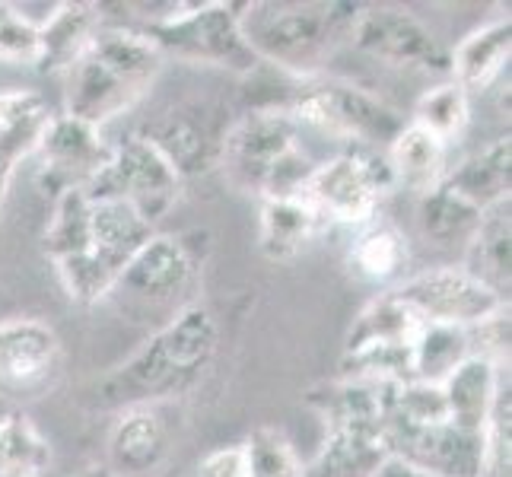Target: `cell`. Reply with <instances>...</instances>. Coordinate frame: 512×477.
Listing matches in <instances>:
<instances>
[{
  "instance_id": "cell-1",
  "label": "cell",
  "mask_w": 512,
  "mask_h": 477,
  "mask_svg": "<svg viewBox=\"0 0 512 477\" xmlns=\"http://www.w3.org/2000/svg\"><path fill=\"white\" fill-rule=\"evenodd\" d=\"M220 347V325L201 303L182 306L96 388L99 408L131 411L182 398L201 382Z\"/></svg>"
},
{
  "instance_id": "cell-2",
  "label": "cell",
  "mask_w": 512,
  "mask_h": 477,
  "mask_svg": "<svg viewBox=\"0 0 512 477\" xmlns=\"http://www.w3.org/2000/svg\"><path fill=\"white\" fill-rule=\"evenodd\" d=\"M166 67L163 51L131 26H99L83 55L64 70V115L102 128L150 93Z\"/></svg>"
},
{
  "instance_id": "cell-3",
  "label": "cell",
  "mask_w": 512,
  "mask_h": 477,
  "mask_svg": "<svg viewBox=\"0 0 512 477\" xmlns=\"http://www.w3.org/2000/svg\"><path fill=\"white\" fill-rule=\"evenodd\" d=\"M363 4H245L242 35L255 58L287 77H319L344 45Z\"/></svg>"
},
{
  "instance_id": "cell-4",
  "label": "cell",
  "mask_w": 512,
  "mask_h": 477,
  "mask_svg": "<svg viewBox=\"0 0 512 477\" xmlns=\"http://www.w3.org/2000/svg\"><path fill=\"white\" fill-rule=\"evenodd\" d=\"M220 172L233 188L261 201L296 198L315 172V163L299 147V128L290 115L245 112L223 140Z\"/></svg>"
},
{
  "instance_id": "cell-5",
  "label": "cell",
  "mask_w": 512,
  "mask_h": 477,
  "mask_svg": "<svg viewBox=\"0 0 512 477\" xmlns=\"http://www.w3.org/2000/svg\"><path fill=\"white\" fill-rule=\"evenodd\" d=\"M284 115L296 121V128L322 131L334 140L379 153L392 147V140L408 125L395 105H388L376 93L331 77L296 80Z\"/></svg>"
},
{
  "instance_id": "cell-6",
  "label": "cell",
  "mask_w": 512,
  "mask_h": 477,
  "mask_svg": "<svg viewBox=\"0 0 512 477\" xmlns=\"http://www.w3.org/2000/svg\"><path fill=\"white\" fill-rule=\"evenodd\" d=\"M242 10L245 4H188L175 7L169 16H156L144 29L147 39L163 51V58L185 64L223 67L229 74L249 77L261 67L255 51L242 35Z\"/></svg>"
},
{
  "instance_id": "cell-7",
  "label": "cell",
  "mask_w": 512,
  "mask_h": 477,
  "mask_svg": "<svg viewBox=\"0 0 512 477\" xmlns=\"http://www.w3.org/2000/svg\"><path fill=\"white\" fill-rule=\"evenodd\" d=\"M392 188L395 179L385 153L369 147H350L325 159V163H315V172L303 188V198L322 217V223L369 226Z\"/></svg>"
},
{
  "instance_id": "cell-8",
  "label": "cell",
  "mask_w": 512,
  "mask_h": 477,
  "mask_svg": "<svg viewBox=\"0 0 512 477\" xmlns=\"http://www.w3.org/2000/svg\"><path fill=\"white\" fill-rule=\"evenodd\" d=\"M201 261L204 252L198 242H191V236L153 233L121 268L109 296H115L121 309L134 315L172 309L175 299L188 293V287L194 284Z\"/></svg>"
},
{
  "instance_id": "cell-9",
  "label": "cell",
  "mask_w": 512,
  "mask_h": 477,
  "mask_svg": "<svg viewBox=\"0 0 512 477\" xmlns=\"http://www.w3.org/2000/svg\"><path fill=\"white\" fill-rule=\"evenodd\" d=\"M83 191L90 198L125 201L150 226H156L179 201L182 179L150 140L131 134L121 144H112L109 163Z\"/></svg>"
},
{
  "instance_id": "cell-10",
  "label": "cell",
  "mask_w": 512,
  "mask_h": 477,
  "mask_svg": "<svg viewBox=\"0 0 512 477\" xmlns=\"http://www.w3.org/2000/svg\"><path fill=\"white\" fill-rule=\"evenodd\" d=\"M233 121L226 105L214 99H179L156 115L140 137L150 140L185 182L220 169L223 140Z\"/></svg>"
},
{
  "instance_id": "cell-11",
  "label": "cell",
  "mask_w": 512,
  "mask_h": 477,
  "mask_svg": "<svg viewBox=\"0 0 512 477\" xmlns=\"http://www.w3.org/2000/svg\"><path fill=\"white\" fill-rule=\"evenodd\" d=\"M45 255L55 264L67 296L80 306H93L112 293L115 277L93 255L90 198L83 188H70L55 198L45 229Z\"/></svg>"
},
{
  "instance_id": "cell-12",
  "label": "cell",
  "mask_w": 512,
  "mask_h": 477,
  "mask_svg": "<svg viewBox=\"0 0 512 477\" xmlns=\"http://www.w3.org/2000/svg\"><path fill=\"white\" fill-rule=\"evenodd\" d=\"M423 325L474 328L509 309V299L474 280L465 268H430L392 287Z\"/></svg>"
},
{
  "instance_id": "cell-13",
  "label": "cell",
  "mask_w": 512,
  "mask_h": 477,
  "mask_svg": "<svg viewBox=\"0 0 512 477\" xmlns=\"http://www.w3.org/2000/svg\"><path fill=\"white\" fill-rule=\"evenodd\" d=\"M64 373V344L58 331L35 315L0 322V395L42 398Z\"/></svg>"
},
{
  "instance_id": "cell-14",
  "label": "cell",
  "mask_w": 512,
  "mask_h": 477,
  "mask_svg": "<svg viewBox=\"0 0 512 477\" xmlns=\"http://www.w3.org/2000/svg\"><path fill=\"white\" fill-rule=\"evenodd\" d=\"M350 45L360 55L388 67L414 70H449V51L436 39L433 29L404 7L363 4L353 23Z\"/></svg>"
},
{
  "instance_id": "cell-15",
  "label": "cell",
  "mask_w": 512,
  "mask_h": 477,
  "mask_svg": "<svg viewBox=\"0 0 512 477\" xmlns=\"http://www.w3.org/2000/svg\"><path fill=\"white\" fill-rule=\"evenodd\" d=\"M35 156H39V188L58 198L70 188L90 185L109 163L112 144H105L102 131L86 121L55 115Z\"/></svg>"
},
{
  "instance_id": "cell-16",
  "label": "cell",
  "mask_w": 512,
  "mask_h": 477,
  "mask_svg": "<svg viewBox=\"0 0 512 477\" xmlns=\"http://www.w3.org/2000/svg\"><path fill=\"white\" fill-rule=\"evenodd\" d=\"M388 455L423 468L433 477H484L487 474V443L484 433L455 427L452 420L417 430H395L385 436Z\"/></svg>"
},
{
  "instance_id": "cell-17",
  "label": "cell",
  "mask_w": 512,
  "mask_h": 477,
  "mask_svg": "<svg viewBox=\"0 0 512 477\" xmlns=\"http://www.w3.org/2000/svg\"><path fill=\"white\" fill-rule=\"evenodd\" d=\"M169 430L153 408L121 411L109 433V474L112 477H153L169 458Z\"/></svg>"
},
{
  "instance_id": "cell-18",
  "label": "cell",
  "mask_w": 512,
  "mask_h": 477,
  "mask_svg": "<svg viewBox=\"0 0 512 477\" xmlns=\"http://www.w3.org/2000/svg\"><path fill=\"white\" fill-rule=\"evenodd\" d=\"M506 369H509V363L503 366L487 357H468L439 382L443 398H446L449 420L455 427L471 430V433H484L493 398H497V388H500V379Z\"/></svg>"
},
{
  "instance_id": "cell-19",
  "label": "cell",
  "mask_w": 512,
  "mask_h": 477,
  "mask_svg": "<svg viewBox=\"0 0 512 477\" xmlns=\"http://www.w3.org/2000/svg\"><path fill=\"white\" fill-rule=\"evenodd\" d=\"M90 198V194H86ZM156 229L137 214L125 201L112 198H90V239L93 255L112 277L134 258V252L144 245ZM115 287V284H112Z\"/></svg>"
},
{
  "instance_id": "cell-20",
  "label": "cell",
  "mask_w": 512,
  "mask_h": 477,
  "mask_svg": "<svg viewBox=\"0 0 512 477\" xmlns=\"http://www.w3.org/2000/svg\"><path fill=\"white\" fill-rule=\"evenodd\" d=\"M512 55V23L509 16H500L481 29H474L468 39H462L452 55H449V70L452 80L471 93H487L493 83H497Z\"/></svg>"
},
{
  "instance_id": "cell-21",
  "label": "cell",
  "mask_w": 512,
  "mask_h": 477,
  "mask_svg": "<svg viewBox=\"0 0 512 477\" xmlns=\"http://www.w3.org/2000/svg\"><path fill=\"white\" fill-rule=\"evenodd\" d=\"M462 268L481 280L484 287L509 299L512 284V220H509V201L493 204L481 214V223L465 245V264Z\"/></svg>"
},
{
  "instance_id": "cell-22",
  "label": "cell",
  "mask_w": 512,
  "mask_h": 477,
  "mask_svg": "<svg viewBox=\"0 0 512 477\" xmlns=\"http://www.w3.org/2000/svg\"><path fill=\"white\" fill-rule=\"evenodd\" d=\"M102 26V13L96 4H58L39 23V61L35 67L42 74H64L74 64L83 48L93 42Z\"/></svg>"
},
{
  "instance_id": "cell-23",
  "label": "cell",
  "mask_w": 512,
  "mask_h": 477,
  "mask_svg": "<svg viewBox=\"0 0 512 477\" xmlns=\"http://www.w3.org/2000/svg\"><path fill=\"white\" fill-rule=\"evenodd\" d=\"M443 185H449L458 198H465L481 214L493 204L509 201L512 188V140L509 134L497 137L481 153L468 156L462 166L446 172Z\"/></svg>"
},
{
  "instance_id": "cell-24",
  "label": "cell",
  "mask_w": 512,
  "mask_h": 477,
  "mask_svg": "<svg viewBox=\"0 0 512 477\" xmlns=\"http://www.w3.org/2000/svg\"><path fill=\"white\" fill-rule=\"evenodd\" d=\"M322 226V217L306 204L303 194H296V198H264L258 245L271 261H290L306 249Z\"/></svg>"
},
{
  "instance_id": "cell-25",
  "label": "cell",
  "mask_w": 512,
  "mask_h": 477,
  "mask_svg": "<svg viewBox=\"0 0 512 477\" xmlns=\"http://www.w3.org/2000/svg\"><path fill=\"white\" fill-rule=\"evenodd\" d=\"M388 443L379 430H328L325 446L303 468V477H373L385 462Z\"/></svg>"
},
{
  "instance_id": "cell-26",
  "label": "cell",
  "mask_w": 512,
  "mask_h": 477,
  "mask_svg": "<svg viewBox=\"0 0 512 477\" xmlns=\"http://www.w3.org/2000/svg\"><path fill=\"white\" fill-rule=\"evenodd\" d=\"M51 105L35 90H0V159L20 166L35 156L51 125Z\"/></svg>"
},
{
  "instance_id": "cell-27",
  "label": "cell",
  "mask_w": 512,
  "mask_h": 477,
  "mask_svg": "<svg viewBox=\"0 0 512 477\" xmlns=\"http://www.w3.org/2000/svg\"><path fill=\"white\" fill-rule=\"evenodd\" d=\"M388 169L395 185H408L414 191H430L446 179V144L417 125H404L401 134L385 150Z\"/></svg>"
},
{
  "instance_id": "cell-28",
  "label": "cell",
  "mask_w": 512,
  "mask_h": 477,
  "mask_svg": "<svg viewBox=\"0 0 512 477\" xmlns=\"http://www.w3.org/2000/svg\"><path fill=\"white\" fill-rule=\"evenodd\" d=\"M481 223V210L471 207L465 198L439 182L436 188L423 191L417 201V229L433 245H468L474 229Z\"/></svg>"
},
{
  "instance_id": "cell-29",
  "label": "cell",
  "mask_w": 512,
  "mask_h": 477,
  "mask_svg": "<svg viewBox=\"0 0 512 477\" xmlns=\"http://www.w3.org/2000/svg\"><path fill=\"white\" fill-rule=\"evenodd\" d=\"M420 328H423L420 318L404 306L392 290H388V293L376 296L373 303L357 315V322H353V328L347 334V353L360 350V347H379V344L411 347Z\"/></svg>"
},
{
  "instance_id": "cell-30",
  "label": "cell",
  "mask_w": 512,
  "mask_h": 477,
  "mask_svg": "<svg viewBox=\"0 0 512 477\" xmlns=\"http://www.w3.org/2000/svg\"><path fill=\"white\" fill-rule=\"evenodd\" d=\"M408 239L401 236V229L392 223H369L363 233L353 239L350 249V268L357 277L369 284H392L408 268Z\"/></svg>"
},
{
  "instance_id": "cell-31",
  "label": "cell",
  "mask_w": 512,
  "mask_h": 477,
  "mask_svg": "<svg viewBox=\"0 0 512 477\" xmlns=\"http://www.w3.org/2000/svg\"><path fill=\"white\" fill-rule=\"evenodd\" d=\"M51 462V446L35 420L13 408L0 414V477H42Z\"/></svg>"
},
{
  "instance_id": "cell-32",
  "label": "cell",
  "mask_w": 512,
  "mask_h": 477,
  "mask_svg": "<svg viewBox=\"0 0 512 477\" xmlns=\"http://www.w3.org/2000/svg\"><path fill=\"white\" fill-rule=\"evenodd\" d=\"M471 357L468 328L455 325H423L411 344V373L417 382L439 385L452 369Z\"/></svg>"
},
{
  "instance_id": "cell-33",
  "label": "cell",
  "mask_w": 512,
  "mask_h": 477,
  "mask_svg": "<svg viewBox=\"0 0 512 477\" xmlns=\"http://www.w3.org/2000/svg\"><path fill=\"white\" fill-rule=\"evenodd\" d=\"M468 99L471 96L455 80L436 83L414 102L411 125L433 134L436 140H443V144L449 147L455 137L465 134L468 121H471V102Z\"/></svg>"
},
{
  "instance_id": "cell-34",
  "label": "cell",
  "mask_w": 512,
  "mask_h": 477,
  "mask_svg": "<svg viewBox=\"0 0 512 477\" xmlns=\"http://www.w3.org/2000/svg\"><path fill=\"white\" fill-rule=\"evenodd\" d=\"M245 477H303L296 449L277 427H258L242 443Z\"/></svg>"
},
{
  "instance_id": "cell-35",
  "label": "cell",
  "mask_w": 512,
  "mask_h": 477,
  "mask_svg": "<svg viewBox=\"0 0 512 477\" xmlns=\"http://www.w3.org/2000/svg\"><path fill=\"white\" fill-rule=\"evenodd\" d=\"M0 61L26 67L39 61V23L7 0H0Z\"/></svg>"
},
{
  "instance_id": "cell-36",
  "label": "cell",
  "mask_w": 512,
  "mask_h": 477,
  "mask_svg": "<svg viewBox=\"0 0 512 477\" xmlns=\"http://www.w3.org/2000/svg\"><path fill=\"white\" fill-rule=\"evenodd\" d=\"M198 477H245L242 446H226V449L210 452L198 465Z\"/></svg>"
},
{
  "instance_id": "cell-37",
  "label": "cell",
  "mask_w": 512,
  "mask_h": 477,
  "mask_svg": "<svg viewBox=\"0 0 512 477\" xmlns=\"http://www.w3.org/2000/svg\"><path fill=\"white\" fill-rule=\"evenodd\" d=\"M373 477H433V474H427L411 462H404V458H398V455H385V462L376 468Z\"/></svg>"
},
{
  "instance_id": "cell-38",
  "label": "cell",
  "mask_w": 512,
  "mask_h": 477,
  "mask_svg": "<svg viewBox=\"0 0 512 477\" xmlns=\"http://www.w3.org/2000/svg\"><path fill=\"white\" fill-rule=\"evenodd\" d=\"M13 175H16V166L7 163V159H0V207H4V201H7V191H10Z\"/></svg>"
},
{
  "instance_id": "cell-39",
  "label": "cell",
  "mask_w": 512,
  "mask_h": 477,
  "mask_svg": "<svg viewBox=\"0 0 512 477\" xmlns=\"http://www.w3.org/2000/svg\"><path fill=\"white\" fill-rule=\"evenodd\" d=\"M109 477H112V474H109Z\"/></svg>"
}]
</instances>
